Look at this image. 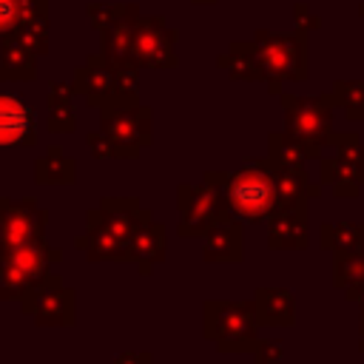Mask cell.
Segmentation results:
<instances>
[{
	"instance_id": "cell-1",
	"label": "cell",
	"mask_w": 364,
	"mask_h": 364,
	"mask_svg": "<svg viewBox=\"0 0 364 364\" xmlns=\"http://www.w3.org/2000/svg\"><path fill=\"white\" fill-rule=\"evenodd\" d=\"M225 208L242 222H262L279 210L273 162H245L225 179Z\"/></svg>"
},
{
	"instance_id": "cell-2",
	"label": "cell",
	"mask_w": 364,
	"mask_h": 364,
	"mask_svg": "<svg viewBox=\"0 0 364 364\" xmlns=\"http://www.w3.org/2000/svg\"><path fill=\"white\" fill-rule=\"evenodd\" d=\"M259 313L253 301H205L202 330L219 353H253L259 341Z\"/></svg>"
},
{
	"instance_id": "cell-3",
	"label": "cell",
	"mask_w": 364,
	"mask_h": 364,
	"mask_svg": "<svg viewBox=\"0 0 364 364\" xmlns=\"http://www.w3.org/2000/svg\"><path fill=\"white\" fill-rule=\"evenodd\" d=\"M225 179H228L225 171H219V173L208 171L199 185H179L176 188V208H179L176 233L182 239L208 236V230L228 213Z\"/></svg>"
},
{
	"instance_id": "cell-4",
	"label": "cell",
	"mask_w": 364,
	"mask_h": 364,
	"mask_svg": "<svg viewBox=\"0 0 364 364\" xmlns=\"http://www.w3.org/2000/svg\"><path fill=\"white\" fill-rule=\"evenodd\" d=\"M20 304H23V313L34 316V324L40 327L74 324V290L65 287L57 273H46Z\"/></svg>"
},
{
	"instance_id": "cell-5",
	"label": "cell",
	"mask_w": 364,
	"mask_h": 364,
	"mask_svg": "<svg viewBox=\"0 0 364 364\" xmlns=\"http://www.w3.org/2000/svg\"><path fill=\"white\" fill-rule=\"evenodd\" d=\"M333 145L336 156L321 159V182H327L336 196H355L364 185V145H358L355 134H341Z\"/></svg>"
},
{
	"instance_id": "cell-6",
	"label": "cell",
	"mask_w": 364,
	"mask_h": 364,
	"mask_svg": "<svg viewBox=\"0 0 364 364\" xmlns=\"http://www.w3.org/2000/svg\"><path fill=\"white\" fill-rule=\"evenodd\" d=\"M46 225H48V210L37 208L34 199L11 202L0 196V253L43 236Z\"/></svg>"
},
{
	"instance_id": "cell-7",
	"label": "cell",
	"mask_w": 364,
	"mask_h": 364,
	"mask_svg": "<svg viewBox=\"0 0 364 364\" xmlns=\"http://www.w3.org/2000/svg\"><path fill=\"white\" fill-rule=\"evenodd\" d=\"M102 136L108 139L114 156H136L139 148L151 142V114L142 108L108 111L102 119Z\"/></svg>"
},
{
	"instance_id": "cell-8",
	"label": "cell",
	"mask_w": 364,
	"mask_h": 364,
	"mask_svg": "<svg viewBox=\"0 0 364 364\" xmlns=\"http://www.w3.org/2000/svg\"><path fill=\"white\" fill-rule=\"evenodd\" d=\"M330 128L333 114L327 100H287V131L313 142V145H330Z\"/></svg>"
},
{
	"instance_id": "cell-9",
	"label": "cell",
	"mask_w": 364,
	"mask_h": 364,
	"mask_svg": "<svg viewBox=\"0 0 364 364\" xmlns=\"http://www.w3.org/2000/svg\"><path fill=\"white\" fill-rule=\"evenodd\" d=\"M34 142H37L34 108L14 94H0V148L34 145Z\"/></svg>"
},
{
	"instance_id": "cell-10",
	"label": "cell",
	"mask_w": 364,
	"mask_h": 364,
	"mask_svg": "<svg viewBox=\"0 0 364 364\" xmlns=\"http://www.w3.org/2000/svg\"><path fill=\"white\" fill-rule=\"evenodd\" d=\"M307 222H310L307 205L276 210L270 216V228H267V247L270 250H301V247H307V242H310Z\"/></svg>"
},
{
	"instance_id": "cell-11",
	"label": "cell",
	"mask_w": 364,
	"mask_h": 364,
	"mask_svg": "<svg viewBox=\"0 0 364 364\" xmlns=\"http://www.w3.org/2000/svg\"><path fill=\"white\" fill-rule=\"evenodd\" d=\"M80 250H85L88 262H131V242L85 216V230L74 239Z\"/></svg>"
},
{
	"instance_id": "cell-12",
	"label": "cell",
	"mask_w": 364,
	"mask_h": 364,
	"mask_svg": "<svg viewBox=\"0 0 364 364\" xmlns=\"http://www.w3.org/2000/svg\"><path fill=\"white\" fill-rule=\"evenodd\" d=\"M165 259V228L154 222L151 210L145 208L134 233H131V264L139 267V273H151L154 264Z\"/></svg>"
},
{
	"instance_id": "cell-13",
	"label": "cell",
	"mask_w": 364,
	"mask_h": 364,
	"mask_svg": "<svg viewBox=\"0 0 364 364\" xmlns=\"http://www.w3.org/2000/svg\"><path fill=\"white\" fill-rule=\"evenodd\" d=\"M242 219H236L233 213H225L205 236V250L202 259L205 262H216V264H233L242 262Z\"/></svg>"
},
{
	"instance_id": "cell-14",
	"label": "cell",
	"mask_w": 364,
	"mask_h": 364,
	"mask_svg": "<svg viewBox=\"0 0 364 364\" xmlns=\"http://www.w3.org/2000/svg\"><path fill=\"white\" fill-rule=\"evenodd\" d=\"M142 205L136 196H105L94 210H88V219H97L125 242H131V233L142 216Z\"/></svg>"
},
{
	"instance_id": "cell-15",
	"label": "cell",
	"mask_w": 364,
	"mask_h": 364,
	"mask_svg": "<svg viewBox=\"0 0 364 364\" xmlns=\"http://www.w3.org/2000/svg\"><path fill=\"white\" fill-rule=\"evenodd\" d=\"M273 179H276L279 210H282V208L307 205V199H316V196L321 193V188L307 179L304 165H276V162H273Z\"/></svg>"
},
{
	"instance_id": "cell-16",
	"label": "cell",
	"mask_w": 364,
	"mask_h": 364,
	"mask_svg": "<svg viewBox=\"0 0 364 364\" xmlns=\"http://www.w3.org/2000/svg\"><path fill=\"white\" fill-rule=\"evenodd\" d=\"M262 327H293L296 299L287 287H259L253 296Z\"/></svg>"
},
{
	"instance_id": "cell-17",
	"label": "cell",
	"mask_w": 364,
	"mask_h": 364,
	"mask_svg": "<svg viewBox=\"0 0 364 364\" xmlns=\"http://www.w3.org/2000/svg\"><path fill=\"white\" fill-rule=\"evenodd\" d=\"M321 148L296 136V134H273L270 136V162L276 165H304L307 159H318Z\"/></svg>"
},
{
	"instance_id": "cell-18",
	"label": "cell",
	"mask_w": 364,
	"mask_h": 364,
	"mask_svg": "<svg viewBox=\"0 0 364 364\" xmlns=\"http://www.w3.org/2000/svg\"><path fill=\"white\" fill-rule=\"evenodd\" d=\"M364 245V225L355 222H327L321 225V247L330 250L333 256L341 253H358Z\"/></svg>"
},
{
	"instance_id": "cell-19",
	"label": "cell",
	"mask_w": 364,
	"mask_h": 364,
	"mask_svg": "<svg viewBox=\"0 0 364 364\" xmlns=\"http://www.w3.org/2000/svg\"><path fill=\"white\" fill-rule=\"evenodd\" d=\"M34 173H37V182L43 185H71L77 176V168H74V159H68L60 148H48V154L37 162Z\"/></svg>"
},
{
	"instance_id": "cell-20",
	"label": "cell",
	"mask_w": 364,
	"mask_h": 364,
	"mask_svg": "<svg viewBox=\"0 0 364 364\" xmlns=\"http://www.w3.org/2000/svg\"><path fill=\"white\" fill-rule=\"evenodd\" d=\"M333 287L338 290L364 287V250L333 256Z\"/></svg>"
},
{
	"instance_id": "cell-21",
	"label": "cell",
	"mask_w": 364,
	"mask_h": 364,
	"mask_svg": "<svg viewBox=\"0 0 364 364\" xmlns=\"http://www.w3.org/2000/svg\"><path fill=\"white\" fill-rule=\"evenodd\" d=\"M48 105H51L48 128H51V131H71V128H74V119H71V111H68V94H65V88H60V94H57V88H54Z\"/></svg>"
},
{
	"instance_id": "cell-22",
	"label": "cell",
	"mask_w": 364,
	"mask_h": 364,
	"mask_svg": "<svg viewBox=\"0 0 364 364\" xmlns=\"http://www.w3.org/2000/svg\"><path fill=\"white\" fill-rule=\"evenodd\" d=\"M256 364H284V347L279 338H259L253 347Z\"/></svg>"
},
{
	"instance_id": "cell-23",
	"label": "cell",
	"mask_w": 364,
	"mask_h": 364,
	"mask_svg": "<svg viewBox=\"0 0 364 364\" xmlns=\"http://www.w3.org/2000/svg\"><path fill=\"white\" fill-rule=\"evenodd\" d=\"M338 102H344L350 117H355V119L364 117V88L361 85H338Z\"/></svg>"
},
{
	"instance_id": "cell-24",
	"label": "cell",
	"mask_w": 364,
	"mask_h": 364,
	"mask_svg": "<svg viewBox=\"0 0 364 364\" xmlns=\"http://www.w3.org/2000/svg\"><path fill=\"white\" fill-rule=\"evenodd\" d=\"M23 14V3L20 0H0V34L6 28H11Z\"/></svg>"
},
{
	"instance_id": "cell-25",
	"label": "cell",
	"mask_w": 364,
	"mask_h": 364,
	"mask_svg": "<svg viewBox=\"0 0 364 364\" xmlns=\"http://www.w3.org/2000/svg\"><path fill=\"white\" fill-rule=\"evenodd\" d=\"M88 148H91V154L94 156H114V151H111V145H108V139L102 136V134H91L88 136Z\"/></svg>"
},
{
	"instance_id": "cell-26",
	"label": "cell",
	"mask_w": 364,
	"mask_h": 364,
	"mask_svg": "<svg viewBox=\"0 0 364 364\" xmlns=\"http://www.w3.org/2000/svg\"><path fill=\"white\" fill-rule=\"evenodd\" d=\"M151 361H154L151 353H119L114 355L111 364H151Z\"/></svg>"
},
{
	"instance_id": "cell-27",
	"label": "cell",
	"mask_w": 364,
	"mask_h": 364,
	"mask_svg": "<svg viewBox=\"0 0 364 364\" xmlns=\"http://www.w3.org/2000/svg\"><path fill=\"white\" fill-rule=\"evenodd\" d=\"M358 338H361L358 341V350L364 353V310H361V321H358Z\"/></svg>"
},
{
	"instance_id": "cell-28",
	"label": "cell",
	"mask_w": 364,
	"mask_h": 364,
	"mask_svg": "<svg viewBox=\"0 0 364 364\" xmlns=\"http://www.w3.org/2000/svg\"><path fill=\"white\" fill-rule=\"evenodd\" d=\"M361 250H364V245H361Z\"/></svg>"
}]
</instances>
